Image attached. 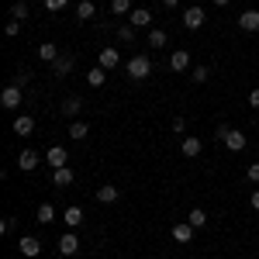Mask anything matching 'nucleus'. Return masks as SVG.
I'll use <instances>...</instances> for the list:
<instances>
[{"instance_id": "f257e3e1", "label": "nucleus", "mask_w": 259, "mask_h": 259, "mask_svg": "<svg viewBox=\"0 0 259 259\" xmlns=\"http://www.w3.org/2000/svg\"><path fill=\"white\" fill-rule=\"evenodd\" d=\"M124 73H128V80H135V83L149 80V76H152V59H149V56H132L128 66H124Z\"/></svg>"}, {"instance_id": "f03ea898", "label": "nucleus", "mask_w": 259, "mask_h": 259, "mask_svg": "<svg viewBox=\"0 0 259 259\" xmlns=\"http://www.w3.org/2000/svg\"><path fill=\"white\" fill-rule=\"evenodd\" d=\"M232 152H242L245 145H249V139H245V132H239V128H232V124H218V132H214Z\"/></svg>"}, {"instance_id": "7ed1b4c3", "label": "nucleus", "mask_w": 259, "mask_h": 259, "mask_svg": "<svg viewBox=\"0 0 259 259\" xmlns=\"http://www.w3.org/2000/svg\"><path fill=\"white\" fill-rule=\"evenodd\" d=\"M97 66H100V69H107V73H111V69H118V66H121V52L104 45V49H100V56H97Z\"/></svg>"}, {"instance_id": "20e7f679", "label": "nucleus", "mask_w": 259, "mask_h": 259, "mask_svg": "<svg viewBox=\"0 0 259 259\" xmlns=\"http://www.w3.org/2000/svg\"><path fill=\"white\" fill-rule=\"evenodd\" d=\"M200 24H204V7H197V4L187 7V11H183V28H187V31H197Z\"/></svg>"}, {"instance_id": "39448f33", "label": "nucleus", "mask_w": 259, "mask_h": 259, "mask_svg": "<svg viewBox=\"0 0 259 259\" xmlns=\"http://www.w3.org/2000/svg\"><path fill=\"white\" fill-rule=\"evenodd\" d=\"M0 107H4V111H18V107H21V87L11 83V87L0 94Z\"/></svg>"}, {"instance_id": "423d86ee", "label": "nucleus", "mask_w": 259, "mask_h": 259, "mask_svg": "<svg viewBox=\"0 0 259 259\" xmlns=\"http://www.w3.org/2000/svg\"><path fill=\"white\" fill-rule=\"evenodd\" d=\"M59 252L62 256H76L80 252V239H76V228H69L66 235L59 239Z\"/></svg>"}, {"instance_id": "0eeeda50", "label": "nucleus", "mask_w": 259, "mask_h": 259, "mask_svg": "<svg viewBox=\"0 0 259 259\" xmlns=\"http://www.w3.org/2000/svg\"><path fill=\"white\" fill-rule=\"evenodd\" d=\"M38 162H41V156L35 152V149H21V156H18L21 173H31V169H38Z\"/></svg>"}, {"instance_id": "6e6552de", "label": "nucleus", "mask_w": 259, "mask_h": 259, "mask_svg": "<svg viewBox=\"0 0 259 259\" xmlns=\"http://www.w3.org/2000/svg\"><path fill=\"white\" fill-rule=\"evenodd\" d=\"M73 66H76V56H73V52H62L59 59L52 62V73H56V76H69Z\"/></svg>"}, {"instance_id": "1a4fd4ad", "label": "nucleus", "mask_w": 259, "mask_h": 259, "mask_svg": "<svg viewBox=\"0 0 259 259\" xmlns=\"http://www.w3.org/2000/svg\"><path fill=\"white\" fill-rule=\"evenodd\" d=\"M200 149H204V142H200V139H194V135H183V142H180V152H183L187 159H197Z\"/></svg>"}, {"instance_id": "9d476101", "label": "nucleus", "mask_w": 259, "mask_h": 259, "mask_svg": "<svg viewBox=\"0 0 259 259\" xmlns=\"http://www.w3.org/2000/svg\"><path fill=\"white\" fill-rule=\"evenodd\" d=\"M194 225L190 221H180V225H173V242H180V245H187V242H194Z\"/></svg>"}, {"instance_id": "9b49d317", "label": "nucleus", "mask_w": 259, "mask_h": 259, "mask_svg": "<svg viewBox=\"0 0 259 259\" xmlns=\"http://www.w3.org/2000/svg\"><path fill=\"white\" fill-rule=\"evenodd\" d=\"M11 128H14V132H18L21 139H28V135H35V118H31V114H18V118H14V124H11Z\"/></svg>"}, {"instance_id": "f8f14e48", "label": "nucleus", "mask_w": 259, "mask_h": 259, "mask_svg": "<svg viewBox=\"0 0 259 259\" xmlns=\"http://www.w3.org/2000/svg\"><path fill=\"white\" fill-rule=\"evenodd\" d=\"M169 69H173V73H187V69H190V52H187V49H177V52L169 56Z\"/></svg>"}, {"instance_id": "ddd939ff", "label": "nucleus", "mask_w": 259, "mask_h": 259, "mask_svg": "<svg viewBox=\"0 0 259 259\" xmlns=\"http://www.w3.org/2000/svg\"><path fill=\"white\" fill-rule=\"evenodd\" d=\"M18 249H21V256H28V259L41 256V242L35 239V235H24V239L18 242Z\"/></svg>"}, {"instance_id": "4468645a", "label": "nucleus", "mask_w": 259, "mask_h": 259, "mask_svg": "<svg viewBox=\"0 0 259 259\" xmlns=\"http://www.w3.org/2000/svg\"><path fill=\"white\" fill-rule=\"evenodd\" d=\"M45 159H49V166H52V169H62V166H66V159H69V152H66L62 145H52V149L45 152Z\"/></svg>"}, {"instance_id": "2eb2a0df", "label": "nucleus", "mask_w": 259, "mask_h": 259, "mask_svg": "<svg viewBox=\"0 0 259 259\" xmlns=\"http://www.w3.org/2000/svg\"><path fill=\"white\" fill-rule=\"evenodd\" d=\"M94 197H97V204H114V200L121 197V190L114 187V183H104V187H97V194H94Z\"/></svg>"}, {"instance_id": "dca6fc26", "label": "nucleus", "mask_w": 259, "mask_h": 259, "mask_svg": "<svg viewBox=\"0 0 259 259\" xmlns=\"http://www.w3.org/2000/svg\"><path fill=\"white\" fill-rule=\"evenodd\" d=\"M59 56H62V52H59V45H56V41H41V45H38V59L41 62H49V66H52Z\"/></svg>"}, {"instance_id": "f3484780", "label": "nucleus", "mask_w": 259, "mask_h": 259, "mask_svg": "<svg viewBox=\"0 0 259 259\" xmlns=\"http://www.w3.org/2000/svg\"><path fill=\"white\" fill-rule=\"evenodd\" d=\"M83 107H87V104H83V97H66V100H62V114H66V118H73V121L80 118Z\"/></svg>"}, {"instance_id": "a211bd4d", "label": "nucleus", "mask_w": 259, "mask_h": 259, "mask_svg": "<svg viewBox=\"0 0 259 259\" xmlns=\"http://www.w3.org/2000/svg\"><path fill=\"white\" fill-rule=\"evenodd\" d=\"M73 180H76V173H73L69 166H62V169H52V183H56L59 190H66V187H69Z\"/></svg>"}, {"instance_id": "6ab92c4d", "label": "nucleus", "mask_w": 259, "mask_h": 259, "mask_svg": "<svg viewBox=\"0 0 259 259\" xmlns=\"http://www.w3.org/2000/svg\"><path fill=\"white\" fill-rule=\"evenodd\" d=\"M239 28L242 31H259V11H242L239 14Z\"/></svg>"}, {"instance_id": "aec40b11", "label": "nucleus", "mask_w": 259, "mask_h": 259, "mask_svg": "<svg viewBox=\"0 0 259 259\" xmlns=\"http://www.w3.org/2000/svg\"><path fill=\"white\" fill-rule=\"evenodd\" d=\"M62 221H66L69 228H80V225H83V207H76V204H69V207L62 211Z\"/></svg>"}, {"instance_id": "412c9836", "label": "nucleus", "mask_w": 259, "mask_h": 259, "mask_svg": "<svg viewBox=\"0 0 259 259\" xmlns=\"http://www.w3.org/2000/svg\"><path fill=\"white\" fill-rule=\"evenodd\" d=\"M132 28H152V14L145 7H135L132 11Z\"/></svg>"}, {"instance_id": "4be33fe9", "label": "nucleus", "mask_w": 259, "mask_h": 259, "mask_svg": "<svg viewBox=\"0 0 259 259\" xmlns=\"http://www.w3.org/2000/svg\"><path fill=\"white\" fill-rule=\"evenodd\" d=\"M35 221H38V225H52V221H56V207H52V204H38Z\"/></svg>"}, {"instance_id": "5701e85b", "label": "nucleus", "mask_w": 259, "mask_h": 259, "mask_svg": "<svg viewBox=\"0 0 259 259\" xmlns=\"http://www.w3.org/2000/svg\"><path fill=\"white\" fill-rule=\"evenodd\" d=\"M87 135H90V124H87V121H73V124H69V139H76V142H83L87 139Z\"/></svg>"}, {"instance_id": "b1692460", "label": "nucleus", "mask_w": 259, "mask_h": 259, "mask_svg": "<svg viewBox=\"0 0 259 259\" xmlns=\"http://www.w3.org/2000/svg\"><path fill=\"white\" fill-rule=\"evenodd\" d=\"M94 14H97V7H94V0H80V4H76V18H80V21H90Z\"/></svg>"}, {"instance_id": "393cba45", "label": "nucleus", "mask_w": 259, "mask_h": 259, "mask_svg": "<svg viewBox=\"0 0 259 259\" xmlns=\"http://www.w3.org/2000/svg\"><path fill=\"white\" fill-rule=\"evenodd\" d=\"M104 80H107V69H100V66H94L90 73H87V83L97 90V87H104Z\"/></svg>"}, {"instance_id": "a878e982", "label": "nucleus", "mask_w": 259, "mask_h": 259, "mask_svg": "<svg viewBox=\"0 0 259 259\" xmlns=\"http://www.w3.org/2000/svg\"><path fill=\"white\" fill-rule=\"evenodd\" d=\"M211 80V69H207V66H194V69H190V83H207Z\"/></svg>"}, {"instance_id": "bb28decb", "label": "nucleus", "mask_w": 259, "mask_h": 259, "mask_svg": "<svg viewBox=\"0 0 259 259\" xmlns=\"http://www.w3.org/2000/svg\"><path fill=\"white\" fill-rule=\"evenodd\" d=\"M187 221H190L194 228H204V225H207V211H200V207H194V211L187 214Z\"/></svg>"}, {"instance_id": "cd10ccee", "label": "nucleus", "mask_w": 259, "mask_h": 259, "mask_svg": "<svg viewBox=\"0 0 259 259\" xmlns=\"http://www.w3.org/2000/svg\"><path fill=\"white\" fill-rule=\"evenodd\" d=\"M11 18H14V21H28V4H24V0H14V7H11Z\"/></svg>"}, {"instance_id": "c85d7f7f", "label": "nucleus", "mask_w": 259, "mask_h": 259, "mask_svg": "<svg viewBox=\"0 0 259 259\" xmlns=\"http://www.w3.org/2000/svg\"><path fill=\"white\" fill-rule=\"evenodd\" d=\"M149 45H152V49H162V45H166V31H162V28H152V31H149Z\"/></svg>"}, {"instance_id": "c756f323", "label": "nucleus", "mask_w": 259, "mask_h": 259, "mask_svg": "<svg viewBox=\"0 0 259 259\" xmlns=\"http://www.w3.org/2000/svg\"><path fill=\"white\" fill-rule=\"evenodd\" d=\"M111 14H132V0H111Z\"/></svg>"}, {"instance_id": "7c9ffc66", "label": "nucleus", "mask_w": 259, "mask_h": 259, "mask_svg": "<svg viewBox=\"0 0 259 259\" xmlns=\"http://www.w3.org/2000/svg\"><path fill=\"white\" fill-rule=\"evenodd\" d=\"M21 24H24V21H7V24H4V35H7V38H18Z\"/></svg>"}, {"instance_id": "2f4dec72", "label": "nucleus", "mask_w": 259, "mask_h": 259, "mask_svg": "<svg viewBox=\"0 0 259 259\" xmlns=\"http://www.w3.org/2000/svg\"><path fill=\"white\" fill-rule=\"evenodd\" d=\"M66 4H69V0H45V11H49V14H59V11H66Z\"/></svg>"}, {"instance_id": "473e14b6", "label": "nucleus", "mask_w": 259, "mask_h": 259, "mask_svg": "<svg viewBox=\"0 0 259 259\" xmlns=\"http://www.w3.org/2000/svg\"><path fill=\"white\" fill-rule=\"evenodd\" d=\"M118 38L121 41H135V28H132V24H121V28H118Z\"/></svg>"}, {"instance_id": "72a5a7b5", "label": "nucleus", "mask_w": 259, "mask_h": 259, "mask_svg": "<svg viewBox=\"0 0 259 259\" xmlns=\"http://www.w3.org/2000/svg\"><path fill=\"white\" fill-rule=\"evenodd\" d=\"M28 80H31V69H28V66H21V69H18V76H14V87H24Z\"/></svg>"}, {"instance_id": "f704fd0d", "label": "nucleus", "mask_w": 259, "mask_h": 259, "mask_svg": "<svg viewBox=\"0 0 259 259\" xmlns=\"http://www.w3.org/2000/svg\"><path fill=\"white\" fill-rule=\"evenodd\" d=\"M245 177H249V183H259V162H252V166L245 169Z\"/></svg>"}, {"instance_id": "c9c22d12", "label": "nucleus", "mask_w": 259, "mask_h": 259, "mask_svg": "<svg viewBox=\"0 0 259 259\" xmlns=\"http://www.w3.org/2000/svg\"><path fill=\"white\" fill-rule=\"evenodd\" d=\"M14 228H18V221H14V218H4V225H0V232H4V235H11Z\"/></svg>"}, {"instance_id": "e433bc0d", "label": "nucleus", "mask_w": 259, "mask_h": 259, "mask_svg": "<svg viewBox=\"0 0 259 259\" xmlns=\"http://www.w3.org/2000/svg\"><path fill=\"white\" fill-rule=\"evenodd\" d=\"M173 132H177V135H187V121H183V118H173Z\"/></svg>"}, {"instance_id": "4c0bfd02", "label": "nucleus", "mask_w": 259, "mask_h": 259, "mask_svg": "<svg viewBox=\"0 0 259 259\" xmlns=\"http://www.w3.org/2000/svg\"><path fill=\"white\" fill-rule=\"evenodd\" d=\"M249 107H256V111H259V87L252 90V94H249Z\"/></svg>"}, {"instance_id": "58836bf2", "label": "nucleus", "mask_w": 259, "mask_h": 259, "mask_svg": "<svg viewBox=\"0 0 259 259\" xmlns=\"http://www.w3.org/2000/svg\"><path fill=\"white\" fill-rule=\"evenodd\" d=\"M249 204H252V211H259V190H252V197H249Z\"/></svg>"}, {"instance_id": "ea45409f", "label": "nucleus", "mask_w": 259, "mask_h": 259, "mask_svg": "<svg viewBox=\"0 0 259 259\" xmlns=\"http://www.w3.org/2000/svg\"><path fill=\"white\" fill-rule=\"evenodd\" d=\"M177 4H180V0H162V7H169V11H173Z\"/></svg>"}, {"instance_id": "a19ab883", "label": "nucleus", "mask_w": 259, "mask_h": 259, "mask_svg": "<svg viewBox=\"0 0 259 259\" xmlns=\"http://www.w3.org/2000/svg\"><path fill=\"white\" fill-rule=\"evenodd\" d=\"M214 4H218V7H228V4H232V0H214Z\"/></svg>"}, {"instance_id": "79ce46f5", "label": "nucleus", "mask_w": 259, "mask_h": 259, "mask_svg": "<svg viewBox=\"0 0 259 259\" xmlns=\"http://www.w3.org/2000/svg\"><path fill=\"white\" fill-rule=\"evenodd\" d=\"M114 259H121V256H114Z\"/></svg>"}]
</instances>
